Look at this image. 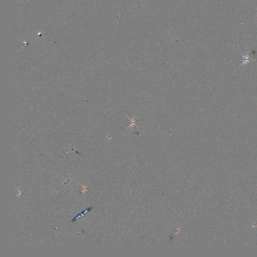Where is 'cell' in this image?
<instances>
[{
	"label": "cell",
	"instance_id": "6da1fadb",
	"mask_svg": "<svg viewBox=\"0 0 257 257\" xmlns=\"http://www.w3.org/2000/svg\"><path fill=\"white\" fill-rule=\"evenodd\" d=\"M92 208V207L89 208H88L86 209L85 210H83L82 212H81V214H79L77 216H76V217H75L74 218V219L72 220V222H74V221H76L77 220H79L80 217H81V216H82V215H85V214H86L88 213L91 210Z\"/></svg>",
	"mask_w": 257,
	"mask_h": 257
},
{
	"label": "cell",
	"instance_id": "7a4b0ae2",
	"mask_svg": "<svg viewBox=\"0 0 257 257\" xmlns=\"http://www.w3.org/2000/svg\"><path fill=\"white\" fill-rule=\"evenodd\" d=\"M244 57V59H243V63H242V64L241 65V66H242V65H243L244 64H247L249 63H251V60H253L252 59H251L249 56H243Z\"/></svg>",
	"mask_w": 257,
	"mask_h": 257
},
{
	"label": "cell",
	"instance_id": "3957f363",
	"mask_svg": "<svg viewBox=\"0 0 257 257\" xmlns=\"http://www.w3.org/2000/svg\"><path fill=\"white\" fill-rule=\"evenodd\" d=\"M128 118V119L130 120L131 122V124H130V125L129 126V127H128L127 128H130V127H133V126H134V125H136V119H134L132 120V119H131L129 118Z\"/></svg>",
	"mask_w": 257,
	"mask_h": 257
}]
</instances>
